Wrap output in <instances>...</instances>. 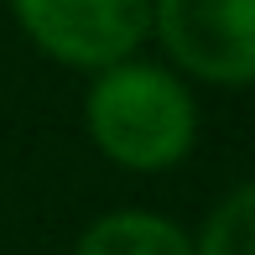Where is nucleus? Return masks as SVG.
<instances>
[{"mask_svg":"<svg viewBox=\"0 0 255 255\" xmlns=\"http://www.w3.org/2000/svg\"><path fill=\"white\" fill-rule=\"evenodd\" d=\"M73 255H193V235L151 208H115L78 235Z\"/></svg>","mask_w":255,"mask_h":255,"instance_id":"obj_4","label":"nucleus"},{"mask_svg":"<svg viewBox=\"0 0 255 255\" xmlns=\"http://www.w3.org/2000/svg\"><path fill=\"white\" fill-rule=\"evenodd\" d=\"M151 37L177 78L255 84V0H151Z\"/></svg>","mask_w":255,"mask_h":255,"instance_id":"obj_3","label":"nucleus"},{"mask_svg":"<svg viewBox=\"0 0 255 255\" xmlns=\"http://www.w3.org/2000/svg\"><path fill=\"white\" fill-rule=\"evenodd\" d=\"M84 130L120 172H172L198 146V99L167 63L125 57L84 89Z\"/></svg>","mask_w":255,"mask_h":255,"instance_id":"obj_1","label":"nucleus"},{"mask_svg":"<svg viewBox=\"0 0 255 255\" xmlns=\"http://www.w3.org/2000/svg\"><path fill=\"white\" fill-rule=\"evenodd\" d=\"M193 255H255V182H240L208 208Z\"/></svg>","mask_w":255,"mask_h":255,"instance_id":"obj_5","label":"nucleus"},{"mask_svg":"<svg viewBox=\"0 0 255 255\" xmlns=\"http://www.w3.org/2000/svg\"><path fill=\"white\" fill-rule=\"evenodd\" d=\"M10 16L42 57L84 73L141 57L151 37V0H10Z\"/></svg>","mask_w":255,"mask_h":255,"instance_id":"obj_2","label":"nucleus"}]
</instances>
